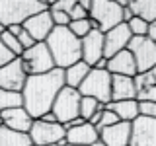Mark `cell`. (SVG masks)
Returning a JSON list of instances; mask_svg holds the SVG:
<instances>
[{"label":"cell","mask_w":156,"mask_h":146,"mask_svg":"<svg viewBox=\"0 0 156 146\" xmlns=\"http://www.w3.org/2000/svg\"><path fill=\"white\" fill-rule=\"evenodd\" d=\"M65 88V70L53 68L45 74H31L22 90L23 107L33 121L41 119L43 115L51 113L58 92Z\"/></svg>","instance_id":"obj_1"},{"label":"cell","mask_w":156,"mask_h":146,"mask_svg":"<svg viewBox=\"0 0 156 146\" xmlns=\"http://www.w3.org/2000/svg\"><path fill=\"white\" fill-rule=\"evenodd\" d=\"M45 45L53 57L55 68L65 70L74 62L82 61V43L68 27H55L47 37Z\"/></svg>","instance_id":"obj_2"},{"label":"cell","mask_w":156,"mask_h":146,"mask_svg":"<svg viewBox=\"0 0 156 146\" xmlns=\"http://www.w3.org/2000/svg\"><path fill=\"white\" fill-rule=\"evenodd\" d=\"M49 4L43 0H0V23L6 29L23 26L31 16L49 10Z\"/></svg>","instance_id":"obj_3"},{"label":"cell","mask_w":156,"mask_h":146,"mask_svg":"<svg viewBox=\"0 0 156 146\" xmlns=\"http://www.w3.org/2000/svg\"><path fill=\"white\" fill-rule=\"evenodd\" d=\"M90 19L101 33H107L109 29L123 23V6L115 0H92Z\"/></svg>","instance_id":"obj_4"},{"label":"cell","mask_w":156,"mask_h":146,"mask_svg":"<svg viewBox=\"0 0 156 146\" xmlns=\"http://www.w3.org/2000/svg\"><path fill=\"white\" fill-rule=\"evenodd\" d=\"M78 92H80V96L94 97L101 105H107L111 101V74L107 70L92 68L86 80L80 84Z\"/></svg>","instance_id":"obj_5"},{"label":"cell","mask_w":156,"mask_h":146,"mask_svg":"<svg viewBox=\"0 0 156 146\" xmlns=\"http://www.w3.org/2000/svg\"><path fill=\"white\" fill-rule=\"evenodd\" d=\"M80 92L74 90V88H68L65 86L61 92H58L55 103H53L51 113L57 117V121L61 125H66L70 121H74L80 117Z\"/></svg>","instance_id":"obj_6"},{"label":"cell","mask_w":156,"mask_h":146,"mask_svg":"<svg viewBox=\"0 0 156 146\" xmlns=\"http://www.w3.org/2000/svg\"><path fill=\"white\" fill-rule=\"evenodd\" d=\"M127 49L131 51V55L135 58L139 74L148 72L156 66V43L148 35L146 37H133Z\"/></svg>","instance_id":"obj_7"},{"label":"cell","mask_w":156,"mask_h":146,"mask_svg":"<svg viewBox=\"0 0 156 146\" xmlns=\"http://www.w3.org/2000/svg\"><path fill=\"white\" fill-rule=\"evenodd\" d=\"M22 61H23V66H26L29 76L31 74H45V72H51L55 68L53 57H51L45 43H35L31 49L23 51Z\"/></svg>","instance_id":"obj_8"},{"label":"cell","mask_w":156,"mask_h":146,"mask_svg":"<svg viewBox=\"0 0 156 146\" xmlns=\"http://www.w3.org/2000/svg\"><path fill=\"white\" fill-rule=\"evenodd\" d=\"M31 144L35 146H45V144H58L66 136V129L61 123H47L43 119L33 121L31 130H29Z\"/></svg>","instance_id":"obj_9"},{"label":"cell","mask_w":156,"mask_h":146,"mask_svg":"<svg viewBox=\"0 0 156 146\" xmlns=\"http://www.w3.org/2000/svg\"><path fill=\"white\" fill-rule=\"evenodd\" d=\"M27 70L23 66L22 57L14 58L12 62H8L6 66L0 68V88L2 90H10V92H20L22 94L23 86L27 82Z\"/></svg>","instance_id":"obj_10"},{"label":"cell","mask_w":156,"mask_h":146,"mask_svg":"<svg viewBox=\"0 0 156 146\" xmlns=\"http://www.w3.org/2000/svg\"><path fill=\"white\" fill-rule=\"evenodd\" d=\"M129 146H156V119L139 115L131 123Z\"/></svg>","instance_id":"obj_11"},{"label":"cell","mask_w":156,"mask_h":146,"mask_svg":"<svg viewBox=\"0 0 156 146\" xmlns=\"http://www.w3.org/2000/svg\"><path fill=\"white\" fill-rule=\"evenodd\" d=\"M131 39H133V33L127 23H119L117 27L109 29L107 33H104V57L111 58L117 53L125 51L129 47Z\"/></svg>","instance_id":"obj_12"},{"label":"cell","mask_w":156,"mask_h":146,"mask_svg":"<svg viewBox=\"0 0 156 146\" xmlns=\"http://www.w3.org/2000/svg\"><path fill=\"white\" fill-rule=\"evenodd\" d=\"M22 27L35 39V43H45L47 37L51 35V31L55 29V23H53L51 12L45 10V12H39V14H35V16H31Z\"/></svg>","instance_id":"obj_13"},{"label":"cell","mask_w":156,"mask_h":146,"mask_svg":"<svg viewBox=\"0 0 156 146\" xmlns=\"http://www.w3.org/2000/svg\"><path fill=\"white\" fill-rule=\"evenodd\" d=\"M80 43H82V61L94 68L96 62L104 58V33L100 29H92L84 39H80Z\"/></svg>","instance_id":"obj_14"},{"label":"cell","mask_w":156,"mask_h":146,"mask_svg":"<svg viewBox=\"0 0 156 146\" xmlns=\"http://www.w3.org/2000/svg\"><path fill=\"white\" fill-rule=\"evenodd\" d=\"M100 140L105 146H129L131 144V123L119 121V123L105 127L100 130Z\"/></svg>","instance_id":"obj_15"},{"label":"cell","mask_w":156,"mask_h":146,"mask_svg":"<svg viewBox=\"0 0 156 146\" xmlns=\"http://www.w3.org/2000/svg\"><path fill=\"white\" fill-rule=\"evenodd\" d=\"M107 72L111 76H131V78H135L139 74L136 62H135V58H133L129 49L117 53L111 58H107Z\"/></svg>","instance_id":"obj_16"},{"label":"cell","mask_w":156,"mask_h":146,"mask_svg":"<svg viewBox=\"0 0 156 146\" xmlns=\"http://www.w3.org/2000/svg\"><path fill=\"white\" fill-rule=\"evenodd\" d=\"M100 140V130L96 129L92 123H82L78 127H70L66 129V142L68 144H76V146H92Z\"/></svg>","instance_id":"obj_17"},{"label":"cell","mask_w":156,"mask_h":146,"mask_svg":"<svg viewBox=\"0 0 156 146\" xmlns=\"http://www.w3.org/2000/svg\"><path fill=\"white\" fill-rule=\"evenodd\" d=\"M2 117V123L4 127L12 130H18V133H29L31 130V125H33V119L31 115L26 111V107H14V109H8L4 113H0Z\"/></svg>","instance_id":"obj_18"},{"label":"cell","mask_w":156,"mask_h":146,"mask_svg":"<svg viewBox=\"0 0 156 146\" xmlns=\"http://www.w3.org/2000/svg\"><path fill=\"white\" fill-rule=\"evenodd\" d=\"M136 101H156V66L135 76Z\"/></svg>","instance_id":"obj_19"},{"label":"cell","mask_w":156,"mask_h":146,"mask_svg":"<svg viewBox=\"0 0 156 146\" xmlns=\"http://www.w3.org/2000/svg\"><path fill=\"white\" fill-rule=\"evenodd\" d=\"M136 99L135 78L131 76H111V101Z\"/></svg>","instance_id":"obj_20"},{"label":"cell","mask_w":156,"mask_h":146,"mask_svg":"<svg viewBox=\"0 0 156 146\" xmlns=\"http://www.w3.org/2000/svg\"><path fill=\"white\" fill-rule=\"evenodd\" d=\"M105 109L113 111L119 117V121H127V123H133L136 117L140 115L139 109V101L136 99H125V101H109L105 105Z\"/></svg>","instance_id":"obj_21"},{"label":"cell","mask_w":156,"mask_h":146,"mask_svg":"<svg viewBox=\"0 0 156 146\" xmlns=\"http://www.w3.org/2000/svg\"><path fill=\"white\" fill-rule=\"evenodd\" d=\"M90 70H92V66H88L84 61H78L72 66L65 68V86L78 90L80 84L86 80V76L90 74Z\"/></svg>","instance_id":"obj_22"},{"label":"cell","mask_w":156,"mask_h":146,"mask_svg":"<svg viewBox=\"0 0 156 146\" xmlns=\"http://www.w3.org/2000/svg\"><path fill=\"white\" fill-rule=\"evenodd\" d=\"M129 10L150 26L156 22V0H129Z\"/></svg>","instance_id":"obj_23"},{"label":"cell","mask_w":156,"mask_h":146,"mask_svg":"<svg viewBox=\"0 0 156 146\" xmlns=\"http://www.w3.org/2000/svg\"><path fill=\"white\" fill-rule=\"evenodd\" d=\"M0 146H31V138L26 133H18L8 127H0Z\"/></svg>","instance_id":"obj_24"},{"label":"cell","mask_w":156,"mask_h":146,"mask_svg":"<svg viewBox=\"0 0 156 146\" xmlns=\"http://www.w3.org/2000/svg\"><path fill=\"white\" fill-rule=\"evenodd\" d=\"M14 107H23V97L20 92H10V90H2L0 88V113Z\"/></svg>","instance_id":"obj_25"},{"label":"cell","mask_w":156,"mask_h":146,"mask_svg":"<svg viewBox=\"0 0 156 146\" xmlns=\"http://www.w3.org/2000/svg\"><path fill=\"white\" fill-rule=\"evenodd\" d=\"M101 109H105V105H101L100 101L94 99V97L82 96V99H80V119L90 121L92 117H94L98 111H101Z\"/></svg>","instance_id":"obj_26"},{"label":"cell","mask_w":156,"mask_h":146,"mask_svg":"<svg viewBox=\"0 0 156 146\" xmlns=\"http://www.w3.org/2000/svg\"><path fill=\"white\" fill-rule=\"evenodd\" d=\"M68 29H70L78 39H84L88 33H90L92 29H96V27L92 26L90 18H88V19H80V22H70V23H68Z\"/></svg>","instance_id":"obj_27"},{"label":"cell","mask_w":156,"mask_h":146,"mask_svg":"<svg viewBox=\"0 0 156 146\" xmlns=\"http://www.w3.org/2000/svg\"><path fill=\"white\" fill-rule=\"evenodd\" d=\"M0 41H2L4 45H6L10 51L14 53V57H22V55H23V47L20 45L18 37H16V35H12V33H10L8 29L2 33V35H0Z\"/></svg>","instance_id":"obj_28"},{"label":"cell","mask_w":156,"mask_h":146,"mask_svg":"<svg viewBox=\"0 0 156 146\" xmlns=\"http://www.w3.org/2000/svg\"><path fill=\"white\" fill-rule=\"evenodd\" d=\"M127 26H129L133 37H146L148 31H150V23H146L144 19H140V18H133Z\"/></svg>","instance_id":"obj_29"},{"label":"cell","mask_w":156,"mask_h":146,"mask_svg":"<svg viewBox=\"0 0 156 146\" xmlns=\"http://www.w3.org/2000/svg\"><path fill=\"white\" fill-rule=\"evenodd\" d=\"M115 123H119V117H117L113 111H109V109H104L101 111V119H100V125L96 127L98 130H101V129H105V127H111V125H115Z\"/></svg>","instance_id":"obj_30"},{"label":"cell","mask_w":156,"mask_h":146,"mask_svg":"<svg viewBox=\"0 0 156 146\" xmlns=\"http://www.w3.org/2000/svg\"><path fill=\"white\" fill-rule=\"evenodd\" d=\"M74 4H76V0H57V2L49 4V10H57V12L70 14L72 8H74Z\"/></svg>","instance_id":"obj_31"},{"label":"cell","mask_w":156,"mask_h":146,"mask_svg":"<svg viewBox=\"0 0 156 146\" xmlns=\"http://www.w3.org/2000/svg\"><path fill=\"white\" fill-rule=\"evenodd\" d=\"M139 109L140 115L156 119V101H139Z\"/></svg>","instance_id":"obj_32"},{"label":"cell","mask_w":156,"mask_h":146,"mask_svg":"<svg viewBox=\"0 0 156 146\" xmlns=\"http://www.w3.org/2000/svg\"><path fill=\"white\" fill-rule=\"evenodd\" d=\"M14 58H18V57H14V53L10 51V49L4 45L2 41H0V68L2 66H6L8 62H12Z\"/></svg>","instance_id":"obj_33"},{"label":"cell","mask_w":156,"mask_h":146,"mask_svg":"<svg viewBox=\"0 0 156 146\" xmlns=\"http://www.w3.org/2000/svg\"><path fill=\"white\" fill-rule=\"evenodd\" d=\"M68 16H70V22H80V19H88V18H90V14H88L86 10L76 2L74 8H72V12L68 14Z\"/></svg>","instance_id":"obj_34"},{"label":"cell","mask_w":156,"mask_h":146,"mask_svg":"<svg viewBox=\"0 0 156 146\" xmlns=\"http://www.w3.org/2000/svg\"><path fill=\"white\" fill-rule=\"evenodd\" d=\"M18 41H20V45L23 47V51H27V49H31L33 45H35V39H33L31 35H29V33L26 31V29H23V31L18 35Z\"/></svg>","instance_id":"obj_35"},{"label":"cell","mask_w":156,"mask_h":146,"mask_svg":"<svg viewBox=\"0 0 156 146\" xmlns=\"http://www.w3.org/2000/svg\"><path fill=\"white\" fill-rule=\"evenodd\" d=\"M78 4H80V6L84 8L88 14H90V10H92V0H78Z\"/></svg>","instance_id":"obj_36"},{"label":"cell","mask_w":156,"mask_h":146,"mask_svg":"<svg viewBox=\"0 0 156 146\" xmlns=\"http://www.w3.org/2000/svg\"><path fill=\"white\" fill-rule=\"evenodd\" d=\"M8 31L12 33V35H16V37H18L20 33L23 31V27H22V26H12V27H8Z\"/></svg>","instance_id":"obj_37"},{"label":"cell","mask_w":156,"mask_h":146,"mask_svg":"<svg viewBox=\"0 0 156 146\" xmlns=\"http://www.w3.org/2000/svg\"><path fill=\"white\" fill-rule=\"evenodd\" d=\"M41 119H43V121H47V123H58V121H57V117L53 115V113H47V115H43Z\"/></svg>","instance_id":"obj_38"},{"label":"cell","mask_w":156,"mask_h":146,"mask_svg":"<svg viewBox=\"0 0 156 146\" xmlns=\"http://www.w3.org/2000/svg\"><path fill=\"white\" fill-rule=\"evenodd\" d=\"M148 37L152 39V41L156 43V22L152 23V26H150V31H148Z\"/></svg>","instance_id":"obj_39"},{"label":"cell","mask_w":156,"mask_h":146,"mask_svg":"<svg viewBox=\"0 0 156 146\" xmlns=\"http://www.w3.org/2000/svg\"><path fill=\"white\" fill-rule=\"evenodd\" d=\"M92 146H105V144H104V142H101V140H96V142H94V144H92Z\"/></svg>","instance_id":"obj_40"},{"label":"cell","mask_w":156,"mask_h":146,"mask_svg":"<svg viewBox=\"0 0 156 146\" xmlns=\"http://www.w3.org/2000/svg\"><path fill=\"white\" fill-rule=\"evenodd\" d=\"M4 31H6V27H4V26H2V23H0V35H2V33H4Z\"/></svg>","instance_id":"obj_41"},{"label":"cell","mask_w":156,"mask_h":146,"mask_svg":"<svg viewBox=\"0 0 156 146\" xmlns=\"http://www.w3.org/2000/svg\"><path fill=\"white\" fill-rule=\"evenodd\" d=\"M45 146H58V144H45Z\"/></svg>","instance_id":"obj_42"},{"label":"cell","mask_w":156,"mask_h":146,"mask_svg":"<svg viewBox=\"0 0 156 146\" xmlns=\"http://www.w3.org/2000/svg\"><path fill=\"white\" fill-rule=\"evenodd\" d=\"M2 125H4V123H2V117H0V127H2Z\"/></svg>","instance_id":"obj_43"},{"label":"cell","mask_w":156,"mask_h":146,"mask_svg":"<svg viewBox=\"0 0 156 146\" xmlns=\"http://www.w3.org/2000/svg\"><path fill=\"white\" fill-rule=\"evenodd\" d=\"M66 146H76V144H66Z\"/></svg>","instance_id":"obj_44"},{"label":"cell","mask_w":156,"mask_h":146,"mask_svg":"<svg viewBox=\"0 0 156 146\" xmlns=\"http://www.w3.org/2000/svg\"><path fill=\"white\" fill-rule=\"evenodd\" d=\"M31 146H35V144H31Z\"/></svg>","instance_id":"obj_45"}]
</instances>
